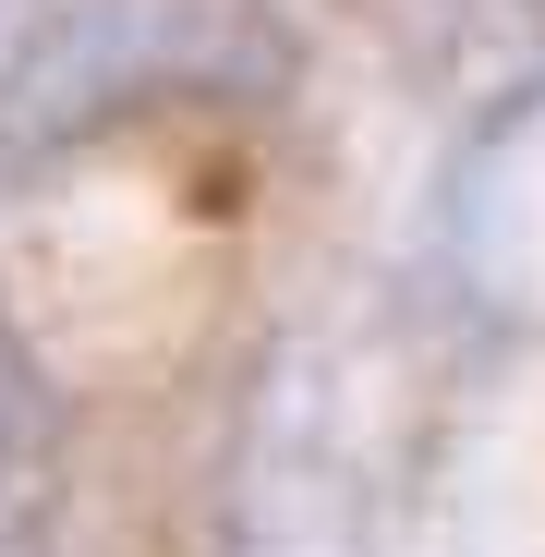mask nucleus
<instances>
[{
    "label": "nucleus",
    "mask_w": 545,
    "mask_h": 557,
    "mask_svg": "<svg viewBox=\"0 0 545 557\" xmlns=\"http://www.w3.org/2000/svg\"><path fill=\"white\" fill-rule=\"evenodd\" d=\"M424 25H436V49L461 61V73L509 85L497 110L545 98V0H424Z\"/></svg>",
    "instance_id": "7ed1b4c3"
},
{
    "label": "nucleus",
    "mask_w": 545,
    "mask_h": 557,
    "mask_svg": "<svg viewBox=\"0 0 545 557\" xmlns=\"http://www.w3.org/2000/svg\"><path fill=\"white\" fill-rule=\"evenodd\" d=\"M0 25H13V0H0Z\"/></svg>",
    "instance_id": "20e7f679"
},
{
    "label": "nucleus",
    "mask_w": 545,
    "mask_h": 557,
    "mask_svg": "<svg viewBox=\"0 0 545 557\" xmlns=\"http://www.w3.org/2000/svg\"><path fill=\"white\" fill-rule=\"evenodd\" d=\"M49 521H61V412L37 351L0 327V557H49Z\"/></svg>",
    "instance_id": "f03ea898"
},
{
    "label": "nucleus",
    "mask_w": 545,
    "mask_h": 557,
    "mask_svg": "<svg viewBox=\"0 0 545 557\" xmlns=\"http://www.w3.org/2000/svg\"><path fill=\"white\" fill-rule=\"evenodd\" d=\"M219 557H376V436L315 327L255 351L219 460Z\"/></svg>",
    "instance_id": "f257e3e1"
}]
</instances>
